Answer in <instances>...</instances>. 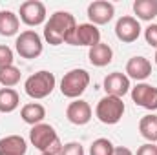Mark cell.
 Segmentation results:
<instances>
[{"mask_svg": "<svg viewBox=\"0 0 157 155\" xmlns=\"http://www.w3.org/2000/svg\"><path fill=\"white\" fill-rule=\"evenodd\" d=\"M77 29V20L68 11H55L44 24V39L51 46L70 44L73 46V35Z\"/></svg>", "mask_w": 157, "mask_h": 155, "instance_id": "cell-1", "label": "cell"}, {"mask_svg": "<svg viewBox=\"0 0 157 155\" xmlns=\"http://www.w3.org/2000/svg\"><path fill=\"white\" fill-rule=\"evenodd\" d=\"M29 141L31 144L39 150L40 153H48V155H59L62 142L55 131V128L51 124L40 122L37 126H31L29 130Z\"/></svg>", "mask_w": 157, "mask_h": 155, "instance_id": "cell-2", "label": "cell"}, {"mask_svg": "<svg viewBox=\"0 0 157 155\" xmlns=\"http://www.w3.org/2000/svg\"><path fill=\"white\" fill-rule=\"evenodd\" d=\"M55 84H57V78L51 71H46V70H40L37 73L29 75L24 82V89L28 93V97L40 100V99H46L53 93L55 89Z\"/></svg>", "mask_w": 157, "mask_h": 155, "instance_id": "cell-3", "label": "cell"}, {"mask_svg": "<svg viewBox=\"0 0 157 155\" xmlns=\"http://www.w3.org/2000/svg\"><path fill=\"white\" fill-rule=\"evenodd\" d=\"M90 86V73L82 68L70 70L60 80V93L68 99H78Z\"/></svg>", "mask_w": 157, "mask_h": 155, "instance_id": "cell-4", "label": "cell"}, {"mask_svg": "<svg viewBox=\"0 0 157 155\" xmlns=\"http://www.w3.org/2000/svg\"><path fill=\"white\" fill-rule=\"evenodd\" d=\"M124 102L122 99L113 97V95H106L102 97L99 102H97V108H95V117L102 122V124H108V126H113L117 124L119 120L124 115Z\"/></svg>", "mask_w": 157, "mask_h": 155, "instance_id": "cell-5", "label": "cell"}, {"mask_svg": "<svg viewBox=\"0 0 157 155\" xmlns=\"http://www.w3.org/2000/svg\"><path fill=\"white\" fill-rule=\"evenodd\" d=\"M15 49H17V53L22 59H28V60L37 59V57L42 55V51H44L42 37H40L37 31H33V29H26V31H22L17 37V40H15Z\"/></svg>", "mask_w": 157, "mask_h": 155, "instance_id": "cell-6", "label": "cell"}, {"mask_svg": "<svg viewBox=\"0 0 157 155\" xmlns=\"http://www.w3.org/2000/svg\"><path fill=\"white\" fill-rule=\"evenodd\" d=\"M130 95H132V100L148 110V112H155L157 110V88L148 84V82H137L132 89H130Z\"/></svg>", "mask_w": 157, "mask_h": 155, "instance_id": "cell-7", "label": "cell"}, {"mask_svg": "<svg viewBox=\"0 0 157 155\" xmlns=\"http://www.w3.org/2000/svg\"><path fill=\"white\" fill-rule=\"evenodd\" d=\"M20 20L29 26V28H37L40 24H46V6L40 0H26L24 4H20Z\"/></svg>", "mask_w": 157, "mask_h": 155, "instance_id": "cell-8", "label": "cell"}, {"mask_svg": "<svg viewBox=\"0 0 157 155\" xmlns=\"http://www.w3.org/2000/svg\"><path fill=\"white\" fill-rule=\"evenodd\" d=\"M141 24L135 17H130V15H124L121 17L115 24V35L121 42L124 44H132L141 37Z\"/></svg>", "mask_w": 157, "mask_h": 155, "instance_id": "cell-9", "label": "cell"}, {"mask_svg": "<svg viewBox=\"0 0 157 155\" xmlns=\"http://www.w3.org/2000/svg\"><path fill=\"white\" fill-rule=\"evenodd\" d=\"M115 15V6L108 0H95L88 6V18L93 26H104L108 24Z\"/></svg>", "mask_w": 157, "mask_h": 155, "instance_id": "cell-10", "label": "cell"}, {"mask_svg": "<svg viewBox=\"0 0 157 155\" xmlns=\"http://www.w3.org/2000/svg\"><path fill=\"white\" fill-rule=\"evenodd\" d=\"M102 86H104L106 95H113V97H119V99H122L132 89L130 78L126 77V73H121V71H113V73L106 75Z\"/></svg>", "mask_w": 157, "mask_h": 155, "instance_id": "cell-11", "label": "cell"}, {"mask_svg": "<svg viewBox=\"0 0 157 155\" xmlns=\"http://www.w3.org/2000/svg\"><path fill=\"white\" fill-rule=\"evenodd\" d=\"M101 42V29L90 22L77 24L75 35H73V46H84V47H93Z\"/></svg>", "mask_w": 157, "mask_h": 155, "instance_id": "cell-12", "label": "cell"}, {"mask_svg": "<svg viewBox=\"0 0 157 155\" xmlns=\"http://www.w3.org/2000/svg\"><path fill=\"white\" fill-rule=\"evenodd\" d=\"M91 106L86 102V100H82V99H75L73 102H70L68 104V108H66V117H68V120L71 122V124H75V126H84V124H88L90 120H91Z\"/></svg>", "mask_w": 157, "mask_h": 155, "instance_id": "cell-13", "label": "cell"}, {"mask_svg": "<svg viewBox=\"0 0 157 155\" xmlns=\"http://www.w3.org/2000/svg\"><path fill=\"white\" fill-rule=\"evenodd\" d=\"M152 75V62L146 57H132L126 62V77L143 82Z\"/></svg>", "mask_w": 157, "mask_h": 155, "instance_id": "cell-14", "label": "cell"}, {"mask_svg": "<svg viewBox=\"0 0 157 155\" xmlns=\"http://www.w3.org/2000/svg\"><path fill=\"white\" fill-rule=\"evenodd\" d=\"M28 142L22 135H6L0 139V155H26Z\"/></svg>", "mask_w": 157, "mask_h": 155, "instance_id": "cell-15", "label": "cell"}, {"mask_svg": "<svg viewBox=\"0 0 157 155\" xmlns=\"http://www.w3.org/2000/svg\"><path fill=\"white\" fill-rule=\"evenodd\" d=\"M88 59H90V62H91L95 68H104V66H108V64L113 60V49H112L108 44L99 42L97 46L90 47Z\"/></svg>", "mask_w": 157, "mask_h": 155, "instance_id": "cell-16", "label": "cell"}, {"mask_svg": "<svg viewBox=\"0 0 157 155\" xmlns=\"http://www.w3.org/2000/svg\"><path fill=\"white\" fill-rule=\"evenodd\" d=\"M20 18L9 9L0 11V35L2 37H15L20 29Z\"/></svg>", "mask_w": 157, "mask_h": 155, "instance_id": "cell-17", "label": "cell"}, {"mask_svg": "<svg viewBox=\"0 0 157 155\" xmlns=\"http://www.w3.org/2000/svg\"><path fill=\"white\" fill-rule=\"evenodd\" d=\"M20 117L26 124L29 126H37L40 124L44 119H46V108L40 104V102H29V104H24L22 110H20Z\"/></svg>", "mask_w": 157, "mask_h": 155, "instance_id": "cell-18", "label": "cell"}, {"mask_svg": "<svg viewBox=\"0 0 157 155\" xmlns=\"http://www.w3.org/2000/svg\"><path fill=\"white\" fill-rule=\"evenodd\" d=\"M133 13L137 15V20L152 22L157 17V0H135Z\"/></svg>", "mask_w": 157, "mask_h": 155, "instance_id": "cell-19", "label": "cell"}, {"mask_svg": "<svg viewBox=\"0 0 157 155\" xmlns=\"http://www.w3.org/2000/svg\"><path fill=\"white\" fill-rule=\"evenodd\" d=\"M139 133L148 141V142H157V115L148 113L139 120Z\"/></svg>", "mask_w": 157, "mask_h": 155, "instance_id": "cell-20", "label": "cell"}, {"mask_svg": "<svg viewBox=\"0 0 157 155\" xmlns=\"http://www.w3.org/2000/svg\"><path fill=\"white\" fill-rule=\"evenodd\" d=\"M20 97L13 88H2L0 89V113H11L18 108Z\"/></svg>", "mask_w": 157, "mask_h": 155, "instance_id": "cell-21", "label": "cell"}, {"mask_svg": "<svg viewBox=\"0 0 157 155\" xmlns=\"http://www.w3.org/2000/svg\"><path fill=\"white\" fill-rule=\"evenodd\" d=\"M20 77H22V73H20V70H18L17 66H7V68L0 70V84H2L4 88H13V86H17V84L20 82Z\"/></svg>", "mask_w": 157, "mask_h": 155, "instance_id": "cell-22", "label": "cell"}, {"mask_svg": "<svg viewBox=\"0 0 157 155\" xmlns=\"http://www.w3.org/2000/svg\"><path fill=\"white\" fill-rule=\"evenodd\" d=\"M113 144H112V141L110 139H104V137H101V139H95L93 142H91V146H90V155H112L113 153Z\"/></svg>", "mask_w": 157, "mask_h": 155, "instance_id": "cell-23", "label": "cell"}, {"mask_svg": "<svg viewBox=\"0 0 157 155\" xmlns=\"http://www.w3.org/2000/svg\"><path fill=\"white\" fill-rule=\"evenodd\" d=\"M13 49L6 44H0V70L7 68V66H13Z\"/></svg>", "mask_w": 157, "mask_h": 155, "instance_id": "cell-24", "label": "cell"}, {"mask_svg": "<svg viewBox=\"0 0 157 155\" xmlns=\"http://www.w3.org/2000/svg\"><path fill=\"white\" fill-rule=\"evenodd\" d=\"M59 155H84V148H82L80 142H75V141L73 142H66V144H62Z\"/></svg>", "mask_w": 157, "mask_h": 155, "instance_id": "cell-25", "label": "cell"}, {"mask_svg": "<svg viewBox=\"0 0 157 155\" xmlns=\"http://www.w3.org/2000/svg\"><path fill=\"white\" fill-rule=\"evenodd\" d=\"M144 39H146V44L157 49V24H150L144 29Z\"/></svg>", "mask_w": 157, "mask_h": 155, "instance_id": "cell-26", "label": "cell"}, {"mask_svg": "<svg viewBox=\"0 0 157 155\" xmlns=\"http://www.w3.org/2000/svg\"><path fill=\"white\" fill-rule=\"evenodd\" d=\"M137 155H157V146L154 142H146V144L139 146Z\"/></svg>", "mask_w": 157, "mask_h": 155, "instance_id": "cell-27", "label": "cell"}, {"mask_svg": "<svg viewBox=\"0 0 157 155\" xmlns=\"http://www.w3.org/2000/svg\"><path fill=\"white\" fill-rule=\"evenodd\" d=\"M112 155H133V152L130 148H126V146H117V148H113Z\"/></svg>", "mask_w": 157, "mask_h": 155, "instance_id": "cell-28", "label": "cell"}, {"mask_svg": "<svg viewBox=\"0 0 157 155\" xmlns=\"http://www.w3.org/2000/svg\"><path fill=\"white\" fill-rule=\"evenodd\" d=\"M154 60H155V64H157V49H155V57H154Z\"/></svg>", "mask_w": 157, "mask_h": 155, "instance_id": "cell-29", "label": "cell"}, {"mask_svg": "<svg viewBox=\"0 0 157 155\" xmlns=\"http://www.w3.org/2000/svg\"><path fill=\"white\" fill-rule=\"evenodd\" d=\"M40 155H48V153H40Z\"/></svg>", "mask_w": 157, "mask_h": 155, "instance_id": "cell-30", "label": "cell"}]
</instances>
